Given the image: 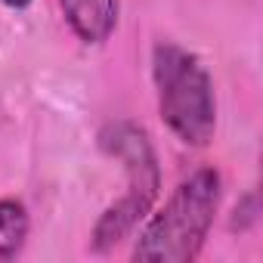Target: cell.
I'll return each mask as SVG.
<instances>
[{
	"label": "cell",
	"instance_id": "6da1fadb",
	"mask_svg": "<svg viewBox=\"0 0 263 263\" xmlns=\"http://www.w3.org/2000/svg\"><path fill=\"white\" fill-rule=\"evenodd\" d=\"M220 208V174L214 167H198L186 177L164 208L146 223L137 238L134 260H155V263H189L198 257L214 214Z\"/></svg>",
	"mask_w": 263,
	"mask_h": 263
},
{
	"label": "cell",
	"instance_id": "7a4b0ae2",
	"mask_svg": "<svg viewBox=\"0 0 263 263\" xmlns=\"http://www.w3.org/2000/svg\"><path fill=\"white\" fill-rule=\"evenodd\" d=\"M152 78L158 111L174 137L186 146H208L217 127V99L201 59L174 41H161L152 53Z\"/></svg>",
	"mask_w": 263,
	"mask_h": 263
},
{
	"label": "cell",
	"instance_id": "3957f363",
	"mask_svg": "<svg viewBox=\"0 0 263 263\" xmlns=\"http://www.w3.org/2000/svg\"><path fill=\"white\" fill-rule=\"evenodd\" d=\"M102 146L118 161H124L130 189L121 201H115L99 217V223L93 229V248L96 251H108L111 245H118L152 211V201L158 198V189H161L158 161H155V152H152L146 130H140L134 124H115L102 134Z\"/></svg>",
	"mask_w": 263,
	"mask_h": 263
},
{
	"label": "cell",
	"instance_id": "277c9868",
	"mask_svg": "<svg viewBox=\"0 0 263 263\" xmlns=\"http://www.w3.org/2000/svg\"><path fill=\"white\" fill-rule=\"evenodd\" d=\"M62 16L84 44H102L118 25V0H59Z\"/></svg>",
	"mask_w": 263,
	"mask_h": 263
},
{
	"label": "cell",
	"instance_id": "5b68a950",
	"mask_svg": "<svg viewBox=\"0 0 263 263\" xmlns=\"http://www.w3.org/2000/svg\"><path fill=\"white\" fill-rule=\"evenodd\" d=\"M28 238V214L22 201L0 198V263L16 260Z\"/></svg>",
	"mask_w": 263,
	"mask_h": 263
},
{
	"label": "cell",
	"instance_id": "8992f818",
	"mask_svg": "<svg viewBox=\"0 0 263 263\" xmlns=\"http://www.w3.org/2000/svg\"><path fill=\"white\" fill-rule=\"evenodd\" d=\"M4 4H7V7H13V10H25L31 0H4Z\"/></svg>",
	"mask_w": 263,
	"mask_h": 263
}]
</instances>
